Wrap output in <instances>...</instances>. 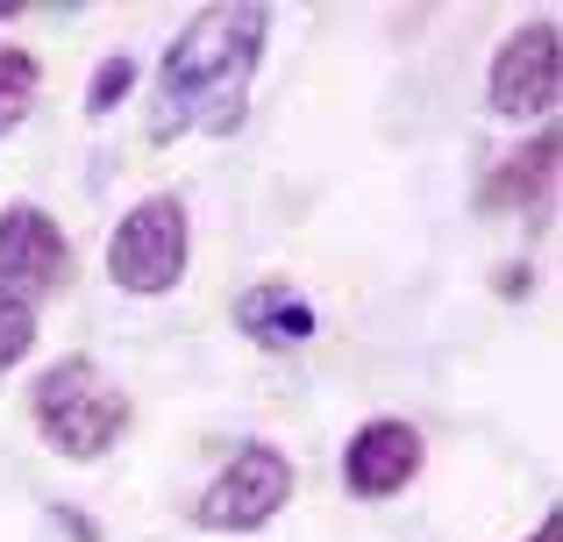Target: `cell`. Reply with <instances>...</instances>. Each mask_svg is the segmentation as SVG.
<instances>
[{"label":"cell","mask_w":563,"mask_h":542,"mask_svg":"<svg viewBox=\"0 0 563 542\" xmlns=\"http://www.w3.org/2000/svg\"><path fill=\"white\" fill-rule=\"evenodd\" d=\"M563 93V43H556V22L542 14L536 29H514L493 57V108L507 122H528V114H550Z\"/></svg>","instance_id":"cell-6"},{"label":"cell","mask_w":563,"mask_h":542,"mask_svg":"<svg viewBox=\"0 0 563 542\" xmlns=\"http://www.w3.org/2000/svg\"><path fill=\"white\" fill-rule=\"evenodd\" d=\"M536 542H556V521H542V529H536Z\"/></svg>","instance_id":"cell-13"},{"label":"cell","mask_w":563,"mask_h":542,"mask_svg":"<svg viewBox=\"0 0 563 542\" xmlns=\"http://www.w3.org/2000/svg\"><path fill=\"white\" fill-rule=\"evenodd\" d=\"M186 251H192V222L179 193H151L114 222L108 236V278L122 292H172L186 278Z\"/></svg>","instance_id":"cell-3"},{"label":"cell","mask_w":563,"mask_h":542,"mask_svg":"<svg viewBox=\"0 0 563 542\" xmlns=\"http://www.w3.org/2000/svg\"><path fill=\"white\" fill-rule=\"evenodd\" d=\"M29 350H36V307H22V300L0 292V372H14Z\"/></svg>","instance_id":"cell-11"},{"label":"cell","mask_w":563,"mask_h":542,"mask_svg":"<svg viewBox=\"0 0 563 542\" xmlns=\"http://www.w3.org/2000/svg\"><path fill=\"white\" fill-rule=\"evenodd\" d=\"M129 86H136V65H129V57H108V65L93 71V86H86V114H114L129 100Z\"/></svg>","instance_id":"cell-12"},{"label":"cell","mask_w":563,"mask_h":542,"mask_svg":"<svg viewBox=\"0 0 563 542\" xmlns=\"http://www.w3.org/2000/svg\"><path fill=\"white\" fill-rule=\"evenodd\" d=\"M29 414H36L43 443H51L57 457L93 464V457H108V450L122 443L129 392L108 386V372H100L93 357H57L51 372L36 378V392H29Z\"/></svg>","instance_id":"cell-2"},{"label":"cell","mask_w":563,"mask_h":542,"mask_svg":"<svg viewBox=\"0 0 563 542\" xmlns=\"http://www.w3.org/2000/svg\"><path fill=\"white\" fill-rule=\"evenodd\" d=\"M272 8H207L172 36L157 65V100H151V143L179 136H235L250 108V79L264 65Z\"/></svg>","instance_id":"cell-1"},{"label":"cell","mask_w":563,"mask_h":542,"mask_svg":"<svg viewBox=\"0 0 563 542\" xmlns=\"http://www.w3.org/2000/svg\"><path fill=\"white\" fill-rule=\"evenodd\" d=\"M36 86H43L36 57L14 51V43H0V136L29 122V108H36Z\"/></svg>","instance_id":"cell-10"},{"label":"cell","mask_w":563,"mask_h":542,"mask_svg":"<svg viewBox=\"0 0 563 542\" xmlns=\"http://www.w3.org/2000/svg\"><path fill=\"white\" fill-rule=\"evenodd\" d=\"M65 272H71V243H65V229H57V214L29 208V200L0 214V292H8V300L36 307L43 292L65 286Z\"/></svg>","instance_id":"cell-5"},{"label":"cell","mask_w":563,"mask_h":542,"mask_svg":"<svg viewBox=\"0 0 563 542\" xmlns=\"http://www.w3.org/2000/svg\"><path fill=\"white\" fill-rule=\"evenodd\" d=\"M235 329L257 350H300V343H314V307H307L286 278H264V286H250L243 300H235Z\"/></svg>","instance_id":"cell-8"},{"label":"cell","mask_w":563,"mask_h":542,"mask_svg":"<svg viewBox=\"0 0 563 542\" xmlns=\"http://www.w3.org/2000/svg\"><path fill=\"white\" fill-rule=\"evenodd\" d=\"M550 172H556V129H542V136L528 143V151H514V165L485 186V208H521V200H536L542 186H550Z\"/></svg>","instance_id":"cell-9"},{"label":"cell","mask_w":563,"mask_h":542,"mask_svg":"<svg viewBox=\"0 0 563 542\" xmlns=\"http://www.w3.org/2000/svg\"><path fill=\"white\" fill-rule=\"evenodd\" d=\"M286 500H292V464H286V450L243 443L229 464H221L214 486L192 500V521H200V529H214V535H250V529H264V521H272Z\"/></svg>","instance_id":"cell-4"},{"label":"cell","mask_w":563,"mask_h":542,"mask_svg":"<svg viewBox=\"0 0 563 542\" xmlns=\"http://www.w3.org/2000/svg\"><path fill=\"white\" fill-rule=\"evenodd\" d=\"M421 457L428 450H421V429H413V421H364L343 450V486L357 493V500H393L399 486H413Z\"/></svg>","instance_id":"cell-7"}]
</instances>
